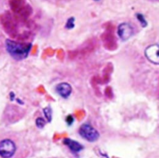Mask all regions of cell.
I'll list each match as a JSON object with an SVG mask.
<instances>
[{"label":"cell","mask_w":159,"mask_h":158,"mask_svg":"<svg viewBox=\"0 0 159 158\" xmlns=\"http://www.w3.org/2000/svg\"><path fill=\"white\" fill-rule=\"evenodd\" d=\"M117 34L121 40L125 41V40H127L133 36L134 29L131 25L129 24V23H121L118 26Z\"/></svg>","instance_id":"5"},{"label":"cell","mask_w":159,"mask_h":158,"mask_svg":"<svg viewBox=\"0 0 159 158\" xmlns=\"http://www.w3.org/2000/svg\"><path fill=\"white\" fill-rule=\"evenodd\" d=\"M137 18H138V20H139V22L141 23V26H142L143 27H145V26H147L148 23H147V21H146L144 16L142 15V14H141V13L137 14Z\"/></svg>","instance_id":"10"},{"label":"cell","mask_w":159,"mask_h":158,"mask_svg":"<svg viewBox=\"0 0 159 158\" xmlns=\"http://www.w3.org/2000/svg\"><path fill=\"white\" fill-rule=\"evenodd\" d=\"M95 49V43L93 42V40H90L89 41H86L84 44V46L79 50V52L81 54L85 55V54H89L93 50Z\"/></svg>","instance_id":"8"},{"label":"cell","mask_w":159,"mask_h":158,"mask_svg":"<svg viewBox=\"0 0 159 158\" xmlns=\"http://www.w3.org/2000/svg\"><path fill=\"white\" fill-rule=\"evenodd\" d=\"M74 21H75V19L73 17H71L68 20L66 23V27L68 29H71V28L74 27Z\"/></svg>","instance_id":"12"},{"label":"cell","mask_w":159,"mask_h":158,"mask_svg":"<svg viewBox=\"0 0 159 158\" xmlns=\"http://www.w3.org/2000/svg\"><path fill=\"white\" fill-rule=\"evenodd\" d=\"M71 91H72L71 86L66 82H62L56 86V91L57 92V94L65 99L68 98L71 94Z\"/></svg>","instance_id":"6"},{"label":"cell","mask_w":159,"mask_h":158,"mask_svg":"<svg viewBox=\"0 0 159 158\" xmlns=\"http://www.w3.org/2000/svg\"><path fill=\"white\" fill-rule=\"evenodd\" d=\"M6 47L8 53L17 60L26 58L30 50L31 45L19 43L11 40H6Z\"/></svg>","instance_id":"1"},{"label":"cell","mask_w":159,"mask_h":158,"mask_svg":"<svg viewBox=\"0 0 159 158\" xmlns=\"http://www.w3.org/2000/svg\"><path fill=\"white\" fill-rule=\"evenodd\" d=\"M16 147L11 139H3L0 141V156L2 158H10L15 153Z\"/></svg>","instance_id":"3"},{"label":"cell","mask_w":159,"mask_h":158,"mask_svg":"<svg viewBox=\"0 0 159 158\" xmlns=\"http://www.w3.org/2000/svg\"><path fill=\"white\" fill-rule=\"evenodd\" d=\"M43 112H44L45 116L48 119V121L51 122V117H52V110H51V108L50 107H47V108L43 109Z\"/></svg>","instance_id":"9"},{"label":"cell","mask_w":159,"mask_h":158,"mask_svg":"<svg viewBox=\"0 0 159 158\" xmlns=\"http://www.w3.org/2000/svg\"><path fill=\"white\" fill-rule=\"evenodd\" d=\"M79 134L82 138L89 142H95L99 137V133L94 127L89 124H83L80 126L79 130Z\"/></svg>","instance_id":"2"},{"label":"cell","mask_w":159,"mask_h":158,"mask_svg":"<svg viewBox=\"0 0 159 158\" xmlns=\"http://www.w3.org/2000/svg\"><path fill=\"white\" fill-rule=\"evenodd\" d=\"M64 143L66 146H68V148L71 150V151L75 152V153H78V152L81 151V150L83 149L82 145H81L79 143H78L77 141L72 140V139H65L64 140Z\"/></svg>","instance_id":"7"},{"label":"cell","mask_w":159,"mask_h":158,"mask_svg":"<svg viewBox=\"0 0 159 158\" xmlns=\"http://www.w3.org/2000/svg\"><path fill=\"white\" fill-rule=\"evenodd\" d=\"M45 123H46V122H45L44 119H43V118L39 117L37 118V120H36V125H37V126L40 129L43 128L45 125Z\"/></svg>","instance_id":"11"},{"label":"cell","mask_w":159,"mask_h":158,"mask_svg":"<svg viewBox=\"0 0 159 158\" xmlns=\"http://www.w3.org/2000/svg\"><path fill=\"white\" fill-rule=\"evenodd\" d=\"M145 57L154 64H159V45L152 44L148 46L144 51Z\"/></svg>","instance_id":"4"},{"label":"cell","mask_w":159,"mask_h":158,"mask_svg":"<svg viewBox=\"0 0 159 158\" xmlns=\"http://www.w3.org/2000/svg\"><path fill=\"white\" fill-rule=\"evenodd\" d=\"M73 121H74V119H73L72 116H68V117L66 118V122H68V123L69 124V125H71V124L72 123Z\"/></svg>","instance_id":"13"}]
</instances>
